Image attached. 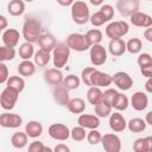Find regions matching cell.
<instances>
[{
	"label": "cell",
	"instance_id": "obj_7",
	"mask_svg": "<svg viewBox=\"0 0 152 152\" xmlns=\"http://www.w3.org/2000/svg\"><path fill=\"white\" fill-rule=\"evenodd\" d=\"M104 152H120L121 151V140L114 133H106L102 135L101 141Z\"/></svg>",
	"mask_w": 152,
	"mask_h": 152
},
{
	"label": "cell",
	"instance_id": "obj_54",
	"mask_svg": "<svg viewBox=\"0 0 152 152\" xmlns=\"http://www.w3.org/2000/svg\"><path fill=\"white\" fill-rule=\"evenodd\" d=\"M151 116H152V112H148V113L146 114V120H145L146 125H152V120H151Z\"/></svg>",
	"mask_w": 152,
	"mask_h": 152
},
{
	"label": "cell",
	"instance_id": "obj_41",
	"mask_svg": "<svg viewBox=\"0 0 152 152\" xmlns=\"http://www.w3.org/2000/svg\"><path fill=\"white\" fill-rule=\"evenodd\" d=\"M138 65L140 66V69H144V68H148V66H152V57L150 53L147 52H144V53H140L138 56Z\"/></svg>",
	"mask_w": 152,
	"mask_h": 152
},
{
	"label": "cell",
	"instance_id": "obj_40",
	"mask_svg": "<svg viewBox=\"0 0 152 152\" xmlns=\"http://www.w3.org/2000/svg\"><path fill=\"white\" fill-rule=\"evenodd\" d=\"M70 137L72 138V140L75 141H82L86 139L87 137V132L86 128L81 127V126H75L71 131H70Z\"/></svg>",
	"mask_w": 152,
	"mask_h": 152
},
{
	"label": "cell",
	"instance_id": "obj_29",
	"mask_svg": "<svg viewBox=\"0 0 152 152\" xmlns=\"http://www.w3.org/2000/svg\"><path fill=\"white\" fill-rule=\"evenodd\" d=\"M28 137L25 132H15L11 138V144L15 148H24L27 145Z\"/></svg>",
	"mask_w": 152,
	"mask_h": 152
},
{
	"label": "cell",
	"instance_id": "obj_8",
	"mask_svg": "<svg viewBox=\"0 0 152 152\" xmlns=\"http://www.w3.org/2000/svg\"><path fill=\"white\" fill-rule=\"evenodd\" d=\"M139 0H119L116 2V10L122 17H131L135 12H139Z\"/></svg>",
	"mask_w": 152,
	"mask_h": 152
},
{
	"label": "cell",
	"instance_id": "obj_1",
	"mask_svg": "<svg viewBox=\"0 0 152 152\" xmlns=\"http://www.w3.org/2000/svg\"><path fill=\"white\" fill-rule=\"evenodd\" d=\"M42 34V23L37 18L27 17L23 25V37L27 43L33 44Z\"/></svg>",
	"mask_w": 152,
	"mask_h": 152
},
{
	"label": "cell",
	"instance_id": "obj_56",
	"mask_svg": "<svg viewBox=\"0 0 152 152\" xmlns=\"http://www.w3.org/2000/svg\"><path fill=\"white\" fill-rule=\"evenodd\" d=\"M90 4L94 6H99V5H103L102 0H90Z\"/></svg>",
	"mask_w": 152,
	"mask_h": 152
},
{
	"label": "cell",
	"instance_id": "obj_38",
	"mask_svg": "<svg viewBox=\"0 0 152 152\" xmlns=\"http://www.w3.org/2000/svg\"><path fill=\"white\" fill-rule=\"evenodd\" d=\"M128 97L125 95V94H121L119 93L115 101L113 102L112 104V108H115L116 110H125L127 107H128Z\"/></svg>",
	"mask_w": 152,
	"mask_h": 152
},
{
	"label": "cell",
	"instance_id": "obj_24",
	"mask_svg": "<svg viewBox=\"0 0 152 152\" xmlns=\"http://www.w3.org/2000/svg\"><path fill=\"white\" fill-rule=\"evenodd\" d=\"M25 133L28 138H38L42 135L43 133V125L39 121L36 120H31L26 124L25 126Z\"/></svg>",
	"mask_w": 152,
	"mask_h": 152
},
{
	"label": "cell",
	"instance_id": "obj_3",
	"mask_svg": "<svg viewBox=\"0 0 152 152\" xmlns=\"http://www.w3.org/2000/svg\"><path fill=\"white\" fill-rule=\"evenodd\" d=\"M70 56V49L65 43H57L55 49L52 50V61H53V66L56 69H61L65 66V64L69 61Z\"/></svg>",
	"mask_w": 152,
	"mask_h": 152
},
{
	"label": "cell",
	"instance_id": "obj_52",
	"mask_svg": "<svg viewBox=\"0 0 152 152\" xmlns=\"http://www.w3.org/2000/svg\"><path fill=\"white\" fill-rule=\"evenodd\" d=\"M144 37L146 38L147 42H152V27H147L144 32Z\"/></svg>",
	"mask_w": 152,
	"mask_h": 152
},
{
	"label": "cell",
	"instance_id": "obj_15",
	"mask_svg": "<svg viewBox=\"0 0 152 152\" xmlns=\"http://www.w3.org/2000/svg\"><path fill=\"white\" fill-rule=\"evenodd\" d=\"M131 106L138 112L146 109L148 106V96L146 95V93L135 91L131 97Z\"/></svg>",
	"mask_w": 152,
	"mask_h": 152
},
{
	"label": "cell",
	"instance_id": "obj_4",
	"mask_svg": "<svg viewBox=\"0 0 152 152\" xmlns=\"http://www.w3.org/2000/svg\"><path fill=\"white\" fill-rule=\"evenodd\" d=\"M129 26L125 20L112 21L106 27V36L112 39H120L128 33Z\"/></svg>",
	"mask_w": 152,
	"mask_h": 152
},
{
	"label": "cell",
	"instance_id": "obj_45",
	"mask_svg": "<svg viewBox=\"0 0 152 152\" xmlns=\"http://www.w3.org/2000/svg\"><path fill=\"white\" fill-rule=\"evenodd\" d=\"M87 140L90 145H97L100 141H101V133L97 131V129H90V132L87 133Z\"/></svg>",
	"mask_w": 152,
	"mask_h": 152
},
{
	"label": "cell",
	"instance_id": "obj_20",
	"mask_svg": "<svg viewBox=\"0 0 152 152\" xmlns=\"http://www.w3.org/2000/svg\"><path fill=\"white\" fill-rule=\"evenodd\" d=\"M52 95H53V100L59 104V106H66L70 97H69V90L63 86V84H58L53 88L52 90Z\"/></svg>",
	"mask_w": 152,
	"mask_h": 152
},
{
	"label": "cell",
	"instance_id": "obj_57",
	"mask_svg": "<svg viewBox=\"0 0 152 152\" xmlns=\"http://www.w3.org/2000/svg\"><path fill=\"white\" fill-rule=\"evenodd\" d=\"M43 152H53V151H52V150H51L50 147L45 146V147H44V150H43Z\"/></svg>",
	"mask_w": 152,
	"mask_h": 152
},
{
	"label": "cell",
	"instance_id": "obj_13",
	"mask_svg": "<svg viewBox=\"0 0 152 152\" xmlns=\"http://www.w3.org/2000/svg\"><path fill=\"white\" fill-rule=\"evenodd\" d=\"M112 83V76L107 72L100 71V70H95L91 76H90V84L91 87H96V88H102V87H108Z\"/></svg>",
	"mask_w": 152,
	"mask_h": 152
},
{
	"label": "cell",
	"instance_id": "obj_19",
	"mask_svg": "<svg viewBox=\"0 0 152 152\" xmlns=\"http://www.w3.org/2000/svg\"><path fill=\"white\" fill-rule=\"evenodd\" d=\"M37 43L40 46V50H44V51H46L49 53L55 49V46L57 44L55 36L51 34V33H42L39 36L38 40H37Z\"/></svg>",
	"mask_w": 152,
	"mask_h": 152
},
{
	"label": "cell",
	"instance_id": "obj_37",
	"mask_svg": "<svg viewBox=\"0 0 152 152\" xmlns=\"http://www.w3.org/2000/svg\"><path fill=\"white\" fill-rule=\"evenodd\" d=\"M15 57V50L14 48H8V46H0V63L12 61Z\"/></svg>",
	"mask_w": 152,
	"mask_h": 152
},
{
	"label": "cell",
	"instance_id": "obj_58",
	"mask_svg": "<svg viewBox=\"0 0 152 152\" xmlns=\"http://www.w3.org/2000/svg\"><path fill=\"white\" fill-rule=\"evenodd\" d=\"M0 32H1V31H0Z\"/></svg>",
	"mask_w": 152,
	"mask_h": 152
},
{
	"label": "cell",
	"instance_id": "obj_34",
	"mask_svg": "<svg viewBox=\"0 0 152 152\" xmlns=\"http://www.w3.org/2000/svg\"><path fill=\"white\" fill-rule=\"evenodd\" d=\"M110 114H112V107L104 101H101L95 106V115L97 118H107Z\"/></svg>",
	"mask_w": 152,
	"mask_h": 152
},
{
	"label": "cell",
	"instance_id": "obj_18",
	"mask_svg": "<svg viewBox=\"0 0 152 152\" xmlns=\"http://www.w3.org/2000/svg\"><path fill=\"white\" fill-rule=\"evenodd\" d=\"M78 126L89 129H96L100 126V119L93 114H81L77 119Z\"/></svg>",
	"mask_w": 152,
	"mask_h": 152
},
{
	"label": "cell",
	"instance_id": "obj_28",
	"mask_svg": "<svg viewBox=\"0 0 152 152\" xmlns=\"http://www.w3.org/2000/svg\"><path fill=\"white\" fill-rule=\"evenodd\" d=\"M127 127L133 133H140L146 129V122L141 118H133L127 122Z\"/></svg>",
	"mask_w": 152,
	"mask_h": 152
},
{
	"label": "cell",
	"instance_id": "obj_11",
	"mask_svg": "<svg viewBox=\"0 0 152 152\" xmlns=\"http://www.w3.org/2000/svg\"><path fill=\"white\" fill-rule=\"evenodd\" d=\"M112 83H114L119 89L126 91V90L131 89V87L133 86V80L127 72L118 71L112 76Z\"/></svg>",
	"mask_w": 152,
	"mask_h": 152
},
{
	"label": "cell",
	"instance_id": "obj_10",
	"mask_svg": "<svg viewBox=\"0 0 152 152\" xmlns=\"http://www.w3.org/2000/svg\"><path fill=\"white\" fill-rule=\"evenodd\" d=\"M48 132H49V135L52 139L59 140V141H64L70 137V129L68 128V126H65L63 124H52V125H50Z\"/></svg>",
	"mask_w": 152,
	"mask_h": 152
},
{
	"label": "cell",
	"instance_id": "obj_36",
	"mask_svg": "<svg viewBox=\"0 0 152 152\" xmlns=\"http://www.w3.org/2000/svg\"><path fill=\"white\" fill-rule=\"evenodd\" d=\"M80 83H81V80L78 78V76L76 75H68L65 78H63V86L68 89V90H74V89H77L80 87Z\"/></svg>",
	"mask_w": 152,
	"mask_h": 152
},
{
	"label": "cell",
	"instance_id": "obj_31",
	"mask_svg": "<svg viewBox=\"0 0 152 152\" xmlns=\"http://www.w3.org/2000/svg\"><path fill=\"white\" fill-rule=\"evenodd\" d=\"M34 55V48H33V44L31 43H23L19 48V56L23 61H30L31 57H33Z\"/></svg>",
	"mask_w": 152,
	"mask_h": 152
},
{
	"label": "cell",
	"instance_id": "obj_21",
	"mask_svg": "<svg viewBox=\"0 0 152 152\" xmlns=\"http://www.w3.org/2000/svg\"><path fill=\"white\" fill-rule=\"evenodd\" d=\"M1 37H2L4 45L8 46V48L17 46V44L19 43V39H20L19 31H17L15 28H6Z\"/></svg>",
	"mask_w": 152,
	"mask_h": 152
},
{
	"label": "cell",
	"instance_id": "obj_9",
	"mask_svg": "<svg viewBox=\"0 0 152 152\" xmlns=\"http://www.w3.org/2000/svg\"><path fill=\"white\" fill-rule=\"evenodd\" d=\"M89 57H90V62L93 63V65L101 66L107 61V51L104 46H102L101 44H96L89 49Z\"/></svg>",
	"mask_w": 152,
	"mask_h": 152
},
{
	"label": "cell",
	"instance_id": "obj_43",
	"mask_svg": "<svg viewBox=\"0 0 152 152\" xmlns=\"http://www.w3.org/2000/svg\"><path fill=\"white\" fill-rule=\"evenodd\" d=\"M118 94H119V93H118L115 89L109 88V89H107L104 93H102V101H104L106 103H108V104L112 107V104H113V102L115 101Z\"/></svg>",
	"mask_w": 152,
	"mask_h": 152
},
{
	"label": "cell",
	"instance_id": "obj_33",
	"mask_svg": "<svg viewBox=\"0 0 152 152\" xmlns=\"http://www.w3.org/2000/svg\"><path fill=\"white\" fill-rule=\"evenodd\" d=\"M6 84H7V87H11V88L15 89L18 93H21L25 88V81L20 76H10Z\"/></svg>",
	"mask_w": 152,
	"mask_h": 152
},
{
	"label": "cell",
	"instance_id": "obj_14",
	"mask_svg": "<svg viewBox=\"0 0 152 152\" xmlns=\"http://www.w3.org/2000/svg\"><path fill=\"white\" fill-rule=\"evenodd\" d=\"M129 21L132 25L137 27H151L152 26V17L144 12H135L129 17Z\"/></svg>",
	"mask_w": 152,
	"mask_h": 152
},
{
	"label": "cell",
	"instance_id": "obj_2",
	"mask_svg": "<svg viewBox=\"0 0 152 152\" xmlns=\"http://www.w3.org/2000/svg\"><path fill=\"white\" fill-rule=\"evenodd\" d=\"M71 18L77 25H83L89 21V7L84 1H74L71 5Z\"/></svg>",
	"mask_w": 152,
	"mask_h": 152
},
{
	"label": "cell",
	"instance_id": "obj_49",
	"mask_svg": "<svg viewBox=\"0 0 152 152\" xmlns=\"http://www.w3.org/2000/svg\"><path fill=\"white\" fill-rule=\"evenodd\" d=\"M52 151L53 152H70V148L65 144H57Z\"/></svg>",
	"mask_w": 152,
	"mask_h": 152
},
{
	"label": "cell",
	"instance_id": "obj_26",
	"mask_svg": "<svg viewBox=\"0 0 152 152\" xmlns=\"http://www.w3.org/2000/svg\"><path fill=\"white\" fill-rule=\"evenodd\" d=\"M66 107H68L69 112H71L74 114H82L86 109V102L81 97H74V99L69 100Z\"/></svg>",
	"mask_w": 152,
	"mask_h": 152
},
{
	"label": "cell",
	"instance_id": "obj_27",
	"mask_svg": "<svg viewBox=\"0 0 152 152\" xmlns=\"http://www.w3.org/2000/svg\"><path fill=\"white\" fill-rule=\"evenodd\" d=\"M18 72L24 77H30L36 72V64L31 61H23L18 65Z\"/></svg>",
	"mask_w": 152,
	"mask_h": 152
},
{
	"label": "cell",
	"instance_id": "obj_48",
	"mask_svg": "<svg viewBox=\"0 0 152 152\" xmlns=\"http://www.w3.org/2000/svg\"><path fill=\"white\" fill-rule=\"evenodd\" d=\"M44 144L42 142V141H33V142H31L30 144V146H28V151L27 152H43V150H44Z\"/></svg>",
	"mask_w": 152,
	"mask_h": 152
},
{
	"label": "cell",
	"instance_id": "obj_12",
	"mask_svg": "<svg viewBox=\"0 0 152 152\" xmlns=\"http://www.w3.org/2000/svg\"><path fill=\"white\" fill-rule=\"evenodd\" d=\"M23 124V119L15 113H2L0 114V126L4 128H18Z\"/></svg>",
	"mask_w": 152,
	"mask_h": 152
},
{
	"label": "cell",
	"instance_id": "obj_17",
	"mask_svg": "<svg viewBox=\"0 0 152 152\" xmlns=\"http://www.w3.org/2000/svg\"><path fill=\"white\" fill-rule=\"evenodd\" d=\"M109 127L112 131L119 133V132H122L126 129L127 127V122L125 120V118L119 113V112H115V113H112L109 115Z\"/></svg>",
	"mask_w": 152,
	"mask_h": 152
},
{
	"label": "cell",
	"instance_id": "obj_35",
	"mask_svg": "<svg viewBox=\"0 0 152 152\" xmlns=\"http://www.w3.org/2000/svg\"><path fill=\"white\" fill-rule=\"evenodd\" d=\"M142 49V43L139 38H131L126 43V51H128L132 55H137L141 51Z\"/></svg>",
	"mask_w": 152,
	"mask_h": 152
},
{
	"label": "cell",
	"instance_id": "obj_51",
	"mask_svg": "<svg viewBox=\"0 0 152 152\" xmlns=\"http://www.w3.org/2000/svg\"><path fill=\"white\" fill-rule=\"evenodd\" d=\"M7 26H8V21H7V19H6V17L0 14V31L7 28Z\"/></svg>",
	"mask_w": 152,
	"mask_h": 152
},
{
	"label": "cell",
	"instance_id": "obj_39",
	"mask_svg": "<svg viewBox=\"0 0 152 152\" xmlns=\"http://www.w3.org/2000/svg\"><path fill=\"white\" fill-rule=\"evenodd\" d=\"M86 37L88 38L89 43L93 45H96V44H100L101 40H102V32L97 28H93V30H89L86 32Z\"/></svg>",
	"mask_w": 152,
	"mask_h": 152
},
{
	"label": "cell",
	"instance_id": "obj_47",
	"mask_svg": "<svg viewBox=\"0 0 152 152\" xmlns=\"http://www.w3.org/2000/svg\"><path fill=\"white\" fill-rule=\"evenodd\" d=\"M8 68L5 63H0V84L6 83L8 80Z\"/></svg>",
	"mask_w": 152,
	"mask_h": 152
},
{
	"label": "cell",
	"instance_id": "obj_16",
	"mask_svg": "<svg viewBox=\"0 0 152 152\" xmlns=\"http://www.w3.org/2000/svg\"><path fill=\"white\" fill-rule=\"evenodd\" d=\"M44 81L50 86H58L63 83V74L59 69L50 68L44 71Z\"/></svg>",
	"mask_w": 152,
	"mask_h": 152
},
{
	"label": "cell",
	"instance_id": "obj_25",
	"mask_svg": "<svg viewBox=\"0 0 152 152\" xmlns=\"http://www.w3.org/2000/svg\"><path fill=\"white\" fill-rule=\"evenodd\" d=\"M7 12L13 17H19L25 12V2L23 0H11L7 5Z\"/></svg>",
	"mask_w": 152,
	"mask_h": 152
},
{
	"label": "cell",
	"instance_id": "obj_46",
	"mask_svg": "<svg viewBox=\"0 0 152 152\" xmlns=\"http://www.w3.org/2000/svg\"><path fill=\"white\" fill-rule=\"evenodd\" d=\"M100 12L106 17L107 21H110V20L113 19V17H114V8H113V6L109 5V4H103V5H101Z\"/></svg>",
	"mask_w": 152,
	"mask_h": 152
},
{
	"label": "cell",
	"instance_id": "obj_53",
	"mask_svg": "<svg viewBox=\"0 0 152 152\" xmlns=\"http://www.w3.org/2000/svg\"><path fill=\"white\" fill-rule=\"evenodd\" d=\"M145 89H146V93H152V77L151 78H147L146 83H145Z\"/></svg>",
	"mask_w": 152,
	"mask_h": 152
},
{
	"label": "cell",
	"instance_id": "obj_5",
	"mask_svg": "<svg viewBox=\"0 0 152 152\" xmlns=\"http://www.w3.org/2000/svg\"><path fill=\"white\" fill-rule=\"evenodd\" d=\"M65 44L68 45V48L70 50H75L78 52L86 51L88 49L91 48V44L89 43L88 38L86 37V34H81V33H71L68 36Z\"/></svg>",
	"mask_w": 152,
	"mask_h": 152
},
{
	"label": "cell",
	"instance_id": "obj_32",
	"mask_svg": "<svg viewBox=\"0 0 152 152\" xmlns=\"http://www.w3.org/2000/svg\"><path fill=\"white\" fill-rule=\"evenodd\" d=\"M34 64L38 66H46L51 59V56L49 52L44 51V50H38L37 52H34Z\"/></svg>",
	"mask_w": 152,
	"mask_h": 152
},
{
	"label": "cell",
	"instance_id": "obj_23",
	"mask_svg": "<svg viewBox=\"0 0 152 152\" xmlns=\"http://www.w3.org/2000/svg\"><path fill=\"white\" fill-rule=\"evenodd\" d=\"M133 151L134 152H151L152 151V137L138 138L133 142Z\"/></svg>",
	"mask_w": 152,
	"mask_h": 152
},
{
	"label": "cell",
	"instance_id": "obj_50",
	"mask_svg": "<svg viewBox=\"0 0 152 152\" xmlns=\"http://www.w3.org/2000/svg\"><path fill=\"white\" fill-rule=\"evenodd\" d=\"M140 72L142 74V76H145V77H147V78H151V77H152V66L140 69Z\"/></svg>",
	"mask_w": 152,
	"mask_h": 152
},
{
	"label": "cell",
	"instance_id": "obj_44",
	"mask_svg": "<svg viewBox=\"0 0 152 152\" xmlns=\"http://www.w3.org/2000/svg\"><path fill=\"white\" fill-rule=\"evenodd\" d=\"M96 69L94 68V66H86L83 70H82V72H81V81L86 84V86H88L89 88L91 87V84H90V76H91V74L95 71Z\"/></svg>",
	"mask_w": 152,
	"mask_h": 152
},
{
	"label": "cell",
	"instance_id": "obj_55",
	"mask_svg": "<svg viewBox=\"0 0 152 152\" xmlns=\"http://www.w3.org/2000/svg\"><path fill=\"white\" fill-rule=\"evenodd\" d=\"M72 0H68V1H62V0H58V4L62 5V6H69V5H72Z\"/></svg>",
	"mask_w": 152,
	"mask_h": 152
},
{
	"label": "cell",
	"instance_id": "obj_30",
	"mask_svg": "<svg viewBox=\"0 0 152 152\" xmlns=\"http://www.w3.org/2000/svg\"><path fill=\"white\" fill-rule=\"evenodd\" d=\"M87 100L90 104L96 106L99 102L102 101V90L96 87H90L87 91Z\"/></svg>",
	"mask_w": 152,
	"mask_h": 152
},
{
	"label": "cell",
	"instance_id": "obj_42",
	"mask_svg": "<svg viewBox=\"0 0 152 152\" xmlns=\"http://www.w3.org/2000/svg\"><path fill=\"white\" fill-rule=\"evenodd\" d=\"M89 21L91 23L93 26H96V27H97V26H102L104 23H107V19H106V17H104L100 11H97V12H95L94 14L90 15Z\"/></svg>",
	"mask_w": 152,
	"mask_h": 152
},
{
	"label": "cell",
	"instance_id": "obj_6",
	"mask_svg": "<svg viewBox=\"0 0 152 152\" xmlns=\"http://www.w3.org/2000/svg\"><path fill=\"white\" fill-rule=\"evenodd\" d=\"M18 97H19V93L11 88V87H6L1 95H0V104H1V108L5 109V110H11L14 108L17 101H18Z\"/></svg>",
	"mask_w": 152,
	"mask_h": 152
},
{
	"label": "cell",
	"instance_id": "obj_22",
	"mask_svg": "<svg viewBox=\"0 0 152 152\" xmlns=\"http://www.w3.org/2000/svg\"><path fill=\"white\" fill-rule=\"evenodd\" d=\"M108 50L110 52L112 56L114 57H119L122 56L126 52V43L122 38L120 39H112L108 44Z\"/></svg>",
	"mask_w": 152,
	"mask_h": 152
}]
</instances>
